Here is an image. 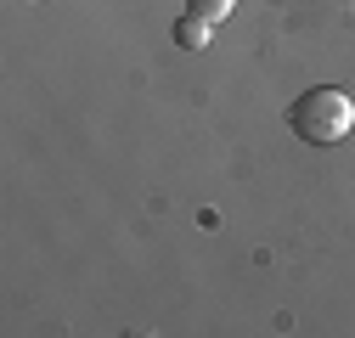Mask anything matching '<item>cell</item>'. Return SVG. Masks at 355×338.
<instances>
[{"label": "cell", "instance_id": "obj_1", "mask_svg": "<svg viewBox=\"0 0 355 338\" xmlns=\"http://www.w3.org/2000/svg\"><path fill=\"white\" fill-rule=\"evenodd\" d=\"M288 124L310 147H338L355 130V102H349V91H338V84H316V91H304L288 107Z\"/></svg>", "mask_w": 355, "mask_h": 338}, {"label": "cell", "instance_id": "obj_2", "mask_svg": "<svg viewBox=\"0 0 355 338\" xmlns=\"http://www.w3.org/2000/svg\"><path fill=\"white\" fill-rule=\"evenodd\" d=\"M209 39H214V23H203V17H181V23H175V46H187V51H203L209 46Z\"/></svg>", "mask_w": 355, "mask_h": 338}, {"label": "cell", "instance_id": "obj_3", "mask_svg": "<svg viewBox=\"0 0 355 338\" xmlns=\"http://www.w3.org/2000/svg\"><path fill=\"white\" fill-rule=\"evenodd\" d=\"M187 12L203 17V23H226V17L237 12V0H187Z\"/></svg>", "mask_w": 355, "mask_h": 338}]
</instances>
